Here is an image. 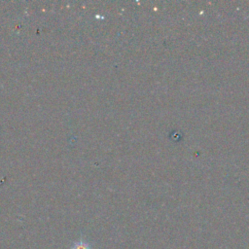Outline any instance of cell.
<instances>
[{
	"label": "cell",
	"instance_id": "obj_1",
	"mask_svg": "<svg viewBox=\"0 0 249 249\" xmlns=\"http://www.w3.org/2000/svg\"><path fill=\"white\" fill-rule=\"evenodd\" d=\"M71 249H90L89 245L84 241H78L75 243V245L72 246Z\"/></svg>",
	"mask_w": 249,
	"mask_h": 249
}]
</instances>
